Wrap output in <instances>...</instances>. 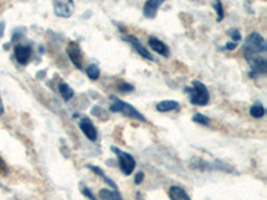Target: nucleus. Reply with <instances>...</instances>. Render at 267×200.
I'll list each match as a JSON object with an SVG mask.
<instances>
[{"label": "nucleus", "instance_id": "f257e3e1", "mask_svg": "<svg viewBox=\"0 0 267 200\" xmlns=\"http://www.w3.org/2000/svg\"><path fill=\"white\" fill-rule=\"evenodd\" d=\"M267 44L264 37L258 32H251L243 44V55L247 63L250 64V76L264 75L267 72Z\"/></svg>", "mask_w": 267, "mask_h": 200}, {"label": "nucleus", "instance_id": "f03ea898", "mask_svg": "<svg viewBox=\"0 0 267 200\" xmlns=\"http://www.w3.org/2000/svg\"><path fill=\"white\" fill-rule=\"evenodd\" d=\"M186 92L190 93V102L194 106H206L210 102V93L207 87L203 83H200L198 80H194L193 87L186 88Z\"/></svg>", "mask_w": 267, "mask_h": 200}, {"label": "nucleus", "instance_id": "7ed1b4c3", "mask_svg": "<svg viewBox=\"0 0 267 200\" xmlns=\"http://www.w3.org/2000/svg\"><path fill=\"white\" fill-rule=\"evenodd\" d=\"M111 99H112V104L110 106V111L111 112H119V113H123V115H126V116L128 117H132V119H137L139 120V122H147L146 117L142 115V113L139 112V111L135 108V107H132L131 104L126 103V102H123V100L118 99V97L115 96H111Z\"/></svg>", "mask_w": 267, "mask_h": 200}, {"label": "nucleus", "instance_id": "20e7f679", "mask_svg": "<svg viewBox=\"0 0 267 200\" xmlns=\"http://www.w3.org/2000/svg\"><path fill=\"white\" fill-rule=\"evenodd\" d=\"M111 150H112V152H115L118 160H119L120 171H122L124 175H127V176L131 175V173L134 172V170H135V167H137V162H135V159L131 156L130 153L124 152V151H122L120 148H118V147L115 146L111 147Z\"/></svg>", "mask_w": 267, "mask_h": 200}, {"label": "nucleus", "instance_id": "39448f33", "mask_svg": "<svg viewBox=\"0 0 267 200\" xmlns=\"http://www.w3.org/2000/svg\"><path fill=\"white\" fill-rule=\"evenodd\" d=\"M75 10L72 0H53V11L59 17H70Z\"/></svg>", "mask_w": 267, "mask_h": 200}, {"label": "nucleus", "instance_id": "423d86ee", "mask_svg": "<svg viewBox=\"0 0 267 200\" xmlns=\"http://www.w3.org/2000/svg\"><path fill=\"white\" fill-rule=\"evenodd\" d=\"M13 56L17 60V63L22 66H27L32 56V48L30 46H24V44H16L13 47Z\"/></svg>", "mask_w": 267, "mask_h": 200}, {"label": "nucleus", "instance_id": "0eeeda50", "mask_svg": "<svg viewBox=\"0 0 267 200\" xmlns=\"http://www.w3.org/2000/svg\"><path fill=\"white\" fill-rule=\"evenodd\" d=\"M67 55L72 62V64L79 70H83V57H82V51H80L79 46L77 43L71 42L67 47Z\"/></svg>", "mask_w": 267, "mask_h": 200}, {"label": "nucleus", "instance_id": "6e6552de", "mask_svg": "<svg viewBox=\"0 0 267 200\" xmlns=\"http://www.w3.org/2000/svg\"><path fill=\"white\" fill-rule=\"evenodd\" d=\"M79 127L87 139L91 140V142H97L98 131H97V128H95V126L92 124V122H91L88 117H83V119L80 120Z\"/></svg>", "mask_w": 267, "mask_h": 200}, {"label": "nucleus", "instance_id": "1a4fd4ad", "mask_svg": "<svg viewBox=\"0 0 267 200\" xmlns=\"http://www.w3.org/2000/svg\"><path fill=\"white\" fill-rule=\"evenodd\" d=\"M124 39H126L128 43H131V46L135 48V51L139 53L140 56L144 57V59H147V60H151V62H154V56L150 53V51L147 50L146 47H143V44L140 43L139 39H138L135 35H127Z\"/></svg>", "mask_w": 267, "mask_h": 200}, {"label": "nucleus", "instance_id": "9d476101", "mask_svg": "<svg viewBox=\"0 0 267 200\" xmlns=\"http://www.w3.org/2000/svg\"><path fill=\"white\" fill-rule=\"evenodd\" d=\"M166 0H147L143 7V15L147 19H154L157 16V12L159 7L164 3Z\"/></svg>", "mask_w": 267, "mask_h": 200}, {"label": "nucleus", "instance_id": "9b49d317", "mask_svg": "<svg viewBox=\"0 0 267 200\" xmlns=\"http://www.w3.org/2000/svg\"><path fill=\"white\" fill-rule=\"evenodd\" d=\"M148 46L151 47V50L155 51V52L159 53V55H162V56L164 57L170 56V50H168L167 44L163 43V42L158 39V37L151 36L150 39H148Z\"/></svg>", "mask_w": 267, "mask_h": 200}, {"label": "nucleus", "instance_id": "f8f14e48", "mask_svg": "<svg viewBox=\"0 0 267 200\" xmlns=\"http://www.w3.org/2000/svg\"><path fill=\"white\" fill-rule=\"evenodd\" d=\"M180 108V104L175 100H163L157 104V110L159 112H170V111H178Z\"/></svg>", "mask_w": 267, "mask_h": 200}, {"label": "nucleus", "instance_id": "ddd939ff", "mask_svg": "<svg viewBox=\"0 0 267 200\" xmlns=\"http://www.w3.org/2000/svg\"><path fill=\"white\" fill-rule=\"evenodd\" d=\"M168 195H170L171 200H191L188 193L179 186H173L168 191Z\"/></svg>", "mask_w": 267, "mask_h": 200}, {"label": "nucleus", "instance_id": "4468645a", "mask_svg": "<svg viewBox=\"0 0 267 200\" xmlns=\"http://www.w3.org/2000/svg\"><path fill=\"white\" fill-rule=\"evenodd\" d=\"M99 199L100 200H123L120 193L115 190H107V188H102L99 191Z\"/></svg>", "mask_w": 267, "mask_h": 200}, {"label": "nucleus", "instance_id": "2eb2a0df", "mask_svg": "<svg viewBox=\"0 0 267 200\" xmlns=\"http://www.w3.org/2000/svg\"><path fill=\"white\" fill-rule=\"evenodd\" d=\"M87 168H88V170H91V171H93V172L97 173V175H99V176L102 177V179H103L104 182H106V183L108 184L111 188H112V190L118 191V186L115 184V182H113V180H111L108 176H106V173L102 171V168H99V167H97V166H91V164H90V166H87Z\"/></svg>", "mask_w": 267, "mask_h": 200}, {"label": "nucleus", "instance_id": "dca6fc26", "mask_svg": "<svg viewBox=\"0 0 267 200\" xmlns=\"http://www.w3.org/2000/svg\"><path fill=\"white\" fill-rule=\"evenodd\" d=\"M264 113H266V110H264L263 104L257 102V103H254L250 108V115L254 117V119H260V117L264 116Z\"/></svg>", "mask_w": 267, "mask_h": 200}, {"label": "nucleus", "instance_id": "f3484780", "mask_svg": "<svg viewBox=\"0 0 267 200\" xmlns=\"http://www.w3.org/2000/svg\"><path fill=\"white\" fill-rule=\"evenodd\" d=\"M59 92H60V95H62V97L64 99V102H68V100H71L73 97V95H75V92H73L72 88H71V87L68 86L67 83L59 84Z\"/></svg>", "mask_w": 267, "mask_h": 200}, {"label": "nucleus", "instance_id": "a211bd4d", "mask_svg": "<svg viewBox=\"0 0 267 200\" xmlns=\"http://www.w3.org/2000/svg\"><path fill=\"white\" fill-rule=\"evenodd\" d=\"M86 73H87V76L90 77L91 80H98L100 76L99 67H98L97 64H90V66H87Z\"/></svg>", "mask_w": 267, "mask_h": 200}, {"label": "nucleus", "instance_id": "6ab92c4d", "mask_svg": "<svg viewBox=\"0 0 267 200\" xmlns=\"http://www.w3.org/2000/svg\"><path fill=\"white\" fill-rule=\"evenodd\" d=\"M213 7H214V10L217 11V13H218L217 20L218 22H222L224 17V10H223V4H222V2H220V0H214Z\"/></svg>", "mask_w": 267, "mask_h": 200}, {"label": "nucleus", "instance_id": "aec40b11", "mask_svg": "<svg viewBox=\"0 0 267 200\" xmlns=\"http://www.w3.org/2000/svg\"><path fill=\"white\" fill-rule=\"evenodd\" d=\"M193 120L198 124H203V126H208L210 124V117H207L203 113H195L193 116Z\"/></svg>", "mask_w": 267, "mask_h": 200}, {"label": "nucleus", "instance_id": "412c9836", "mask_svg": "<svg viewBox=\"0 0 267 200\" xmlns=\"http://www.w3.org/2000/svg\"><path fill=\"white\" fill-rule=\"evenodd\" d=\"M118 90L120 91V92H132L134 91V86L132 84H128V83H120L119 87H118Z\"/></svg>", "mask_w": 267, "mask_h": 200}, {"label": "nucleus", "instance_id": "4be33fe9", "mask_svg": "<svg viewBox=\"0 0 267 200\" xmlns=\"http://www.w3.org/2000/svg\"><path fill=\"white\" fill-rule=\"evenodd\" d=\"M228 35H230V37L233 39V42H235V43H238V42L242 39V35H240V32L238 30H235V28H233V30L228 31Z\"/></svg>", "mask_w": 267, "mask_h": 200}, {"label": "nucleus", "instance_id": "5701e85b", "mask_svg": "<svg viewBox=\"0 0 267 200\" xmlns=\"http://www.w3.org/2000/svg\"><path fill=\"white\" fill-rule=\"evenodd\" d=\"M8 173V167H7L6 162L0 157V175H6Z\"/></svg>", "mask_w": 267, "mask_h": 200}, {"label": "nucleus", "instance_id": "b1692460", "mask_svg": "<svg viewBox=\"0 0 267 200\" xmlns=\"http://www.w3.org/2000/svg\"><path fill=\"white\" fill-rule=\"evenodd\" d=\"M82 192H83L84 195H86V196L88 197V199H90V200H98L97 197L93 196V193L91 192V191L88 190V188H84V187H83V188H82Z\"/></svg>", "mask_w": 267, "mask_h": 200}, {"label": "nucleus", "instance_id": "393cba45", "mask_svg": "<svg viewBox=\"0 0 267 200\" xmlns=\"http://www.w3.org/2000/svg\"><path fill=\"white\" fill-rule=\"evenodd\" d=\"M144 179V173L140 171V172H138L137 175H135V179H134V182H135V184H140L142 182H143Z\"/></svg>", "mask_w": 267, "mask_h": 200}, {"label": "nucleus", "instance_id": "a878e982", "mask_svg": "<svg viewBox=\"0 0 267 200\" xmlns=\"http://www.w3.org/2000/svg\"><path fill=\"white\" fill-rule=\"evenodd\" d=\"M237 46H238V43H235V42H228V43H226V46H224V50L233 51L237 48Z\"/></svg>", "mask_w": 267, "mask_h": 200}, {"label": "nucleus", "instance_id": "bb28decb", "mask_svg": "<svg viewBox=\"0 0 267 200\" xmlns=\"http://www.w3.org/2000/svg\"><path fill=\"white\" fill-rule=\"evenodd\" d=\"M4 28H6V24L0 23V37H3L4 35Z\"/></svg>", "mask_w": 267, "mask_h": 200}, {"label": "nucleus", "instance_id": "cd10ccee", "mask_svg": "<svg viewBox=\"0 0 267 200\" xmlns=\"http://www.w3.org/2000/svg\"><path fill=\"white\" fill-rule=\"evenodd\" d=\"M4 113V106H3V100H2V96H0V116Z\"/></svg>", "mask_w": 267, "mask_h": 200}]
</instances>
